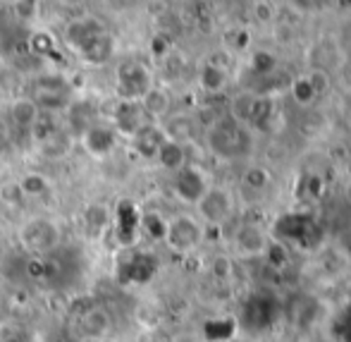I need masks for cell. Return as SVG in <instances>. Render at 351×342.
<instances>
[{
  "mask_svg": "<svg viewBox=\"0 0 351 342\" xmlns=\"http://www.w3.org/2000/svg\"><path fill=\"white\" fill-rule=\"evenodd\" d=\"M65 41L91 65H106L112 58V51H115V43H112L108 29L98 19L91 17L74 19V22L67 24Z\"/></svg>",
  "mask_w": 351,
  "mask_h": 342,
  "instance_id": "6da1fadb",
  "label": "cell"
},
{
  "mask_svg": "<svg viewBox=\"0 0 351 342\" xmlns=\"http://www.w3.org/2000/svg\"><path fill=\"white\" fill-rule=\"evenodd\" d=\"M208 146L213 153H217L220 158H241L251 151V135L246 132V127L241 122H237L234 117H222L208 132Z\"/></svg>",
  "mask_w": 351,
  "mask_h": 342,
  "instance_id": "7a4b0ae2",
  "label": "cell"
},
{
  "mask_svg": "<svg viewBox=\"0 0 351 342\" xmlns=\"http://www.w3.org/2000/svg\"><path fill=\"white\" fill-rule=\"evenodd\" d=\"M110 328L108 314L93 301H84L79 309L70 316V333L77 342L84 340H103V335Z\"/></svg>",
  "mask_w": 351,
  "mask_h": 342,
  "instance_id": "3957f363",
  "label": "cell"
},
{
  "mask_svg": "<svg viewBox=\"0 0 351 342\" xmlns=\"http://www.w3.org/2000/svg\"><path fill=\"white\" fill-rule=\"evenodd\" d=\"M72 89L60 74H46V77L36 79L34 84V96L32 101L36 103L38 111H62L70 106Z\"/></svg>",
  "mask_w": 351,
  "mask_h": 342,
  "instance_id": "277c9868",
  "label": "cell"
},
{
  "mask_svg": "<svg viewBox=\"0 0 351 342\" xmlns=\"http://www.w3.org/2000/svg\"><path fill=\"white\" fill-rule=\"evenodd\" d=\"M22 242L32 254L48 256L60 247V227L48 218H36L24 225Z\"/></svg>",
  "mask_w": 351,
  "mask_h": 342,
  "instance_id": "5b68a950",
  "label": "cell"
},
{
  "mask_svg": "<svg viewBox=\"0 0 351 342\" xmlns=\"http://www.w3.org/2000/svg\"><path fill=\"white\" fill-rule=\"evenodd\" d=\"M117 91L122 101H141L151 91V74L141 62H122L117 69Z\"/></svg>",
  "mask_w": 351,
  "mask_h": 342,
  "instance_id": "8992f818",
  "label": "cell"
},
{
  "mask_svg": "<svg viewBox=\"0 0 351 342\" xmlns=\"http://www.w3.org/2000/svg\"><path fill=\"white\" fill-rule=\"evenodd\" d=\"M165 240L175 251H191L201 244L204 230L191 216H177L172 223H167Z\"/></svg>",
  "mask_w": 351,
  "mask_h": 342,
  "instance_id": "52a82bcc",
  "label": "cell"
},
{
  "mask_svg": "<svg viewBox=\"0 0 351 342\" xmlns=\"http://www.w3.org/2000/svg\"><path fill=\"white\" fill-rule=\"evenodd\" d=\"M175 192L186 204H199L206 192H208V185H206V177L201 175V170H196V168H191V166H184L177 170Z\"/></svg>",
  "mask_w": 351,
  "mask_h": 342,
  "instance_id": "ba28073f",
  "label": "cell"
},
{
  "mask_svg": "<svg viewBox=\"0 0 351 342\" xmlns=\"http://www.w3.org/2000/svg\"><path fill=\"white\" fill-rule=\"evenodd\" d=\"M148 115L139 101H122L115 111V130L127 137H136L143 127H148Z\"/></svg>",
  "mask_w": 351,
  "mask_h": 342,
  "instance_id": "9c48e42d",
  "label": "cell"
},
{
  "mask_svg": "<svg viewBox=\"0 0 351 342\" xmlns=\"http://www.w3.org/2000/svg\"><path fill=\"white\" fill-rule=\"evenodd\" d=\"M158 271V264L151 254L136 251L134 256L125 259L120 264V280L122 282H148Z\"/></svg>",
  "mask_w": 351,
  "mask_h": 342,
  "instance_id": "30bf717a",
  "label": "cell"
},
{
  "mask_svg": "<svg viewBox=\"0 0 351 342\" xmlns=\"http://www.w3.org/2000/svg\"><path fill=\"white\" fill-rule=\"evenodd\" d=\"M199 208L201 216L208 223H222L232 213V199L225 190H208L204 194V199L199 201Z\"/></svg>",
  "mask_w": 351,
  "mask_h": 342,
  "instance_id": "8fae6325",
  "label": "cell"
},
{
  "mask_svg": "<svg viewBox=\"0 0 351 342\" xmlns=\"http://www.w3.org/2000/svg\"><path fill=\"white\" fill-rule=\"evenodd\" d=\"M280 314V304L273 297H254L246 306V323L249 328H265Z\"/></svg>",
  "mask_w": 351,
  "mask_h": 342,
  "instance_id": "7c38bea8",
  "label": "cell"
},
{
  "mask_svg": "<svg viewBox=\"0 0 351 342\" xmlns=\"http://www.w3.org/2000/svg\"><path fill=\"white\" fill-rule=\"evenodd\" d=\"M82 141L88 153H93V156H106V153L112 151V146H115V130L103 127V125H93L91 130L84 132Z\"/></svg>",
  "mask_w": 351,
  "mask_h": 342,
  "instance_id": "4fadbf2b",
  "label": "cell"
},
{
  "mask_svg": "<svg viewBox=\"0 0 351 342\" xmlns=\"http://www.w3.org/2000/svg\"><path fill=\"white\" fill-rule=\"evenodd\" d=\"M139 225H141V218L134 204H132V201H120V204H117V237H120L125 244H130V242L134 240Z\"/></svg>",
  "mask_w": 351,
  "mask_h": 342,
  "instance_id": "5bb4252c",
  "label": "cell"
},
{
  "mask_svg": "<svg viewBox=\"0 0 351 342\" xmlns=\"http://www.w3.org/2000/svg\"><path fill=\"white\" fill-rule=\"evenodd\" d=\"M134 141H136V151H139L143 158H156L158 148H160L162 141H165V132L148 125L134 137Z\"/></svg>",
  "mask_w": 351,
  "mask_h": 342,
  "instance_id": "9a60e30c",
  "label": "cell"
},
{
  "mask_svg": "<svg viewBox=\"0 0 351 342\" xmlns=\"http://www.w3.org/2000/svg\"><path fill=\"white\" fill-rule=\"evenodd\" d=\"M158 161H160L162 168H167V170H180V168L186 166V153H184V146L177 141H170V139H165L162 141V146L158 148Z\"/></svg>",
  "mask_w": 351,
  "mask_h": 342,
  "instance_id": "2e32d148",
  "label": "cell"
},
{
  "mask_svg": "<svg viewBox=\"0 0 351 342\" xmlns=\"http://www.w3.org/2000/svg\"><path fill=\"white\" fill-rule=\"evenodd\" d=\"M38 115H41V111H38L36 103H34L32 98H19V101H14V106H12V120H14V125L32 130V127L36 125Z\"/></svg>",
  "mask_w": 351,
  "mask_h": 342,
  "instance_id": "e0dca14e",
  "label": "cell"
},
{
  "mask_svg": "<svg viewBox=\"0 0 351 342\" xmlns=\"http://www.w3.org/2000/svg\"><path fill=\"white\" fill-rule=\"evenodd\" d=\"M139 103L146 115H162V113H167V108H170V96H167L162 89L151 87V91H148Z\"/></svg>",
  "mask_w": 351,
  "mask_h": 342,
  "instance_id": "ac0fdd59",
  "label": "cell"
},
{
  "mask_svg": "<svg viewBox=\"0 0 351 342\" xmlns=\"http://www.w3.org/2000/svg\"><path fill=\"white\" fill-rule=\"evenodd\" d=\"M308 309H315V301L306 295H296V297H291L289 304H287V316H289L294 323H306V321L311 319V314H313V311H308Z\"/></svg>",
  "mask_w": 351,
  "mask_h": 342,
  "instance_id": "d6986e66",
  "label": "cell"
},
{
  "mask_svg": "<svg viewBox=\"0 0 351 342\" xmlns=\"http://www.w3.org/2000/svg\"><path fill=\"white\" fill-rule=\"evenodd\" d=\"M70 120H72L74 127H79L82 132H86L96 125V111H93L88 103H79V106L70 108Z\"/></svg>",
  "mask_w": 351,
  "mask_h": 342,
  "instance_id": "ffe728a7",
  "label": "cell"
},
{
  "mask_svg": "<svg viewBox=\"0 0 351 342\" xmlns=\"http://www.w3.org/2000/svg\"><path fill=\"white\" fill-rule=\"evenodd\" d=\"M239 247H244L251 254H258V251L265 249V237L258 227H244L239 232Z\"/></svg>",
  "mask_w": 351,
  "mask_h": 342,
  "instance_id": "44dd1931",
  "label": "cell"
},
{
  "mask_svg": "<svg viewBox=\"0 0 351 342\" xmlns=\"http://www.w3.org/2000/svg\"><path fill=\"white\" fill-rule=\"evenodd\" d=\"M67 146H70V139H67V135L62 130L53 132L46 141H41V151L46 153V156H51V158L62 156V153L67 151Z\"/></svg>",
  "mask_w": 351,
  "mask_h": 342,
  "instance_id": "7402d4cb",
  "label": "cell"
},
{
  "mask_svg": "<svg viewBox=\"0 0 351 342\" xmlns=\"http://www.w3.org/2000/svg\"><path fill=\"white\" fill-rule=\"evenodd\" d=\"M225 69L217 67V65H206L204 72H201V84H204V89H208V91H220L222 87H225Z\"/></svg>",
  "mask_w": 351,
  "mask_h": 342,
  "instance_id": "603a6c76",
  "label": "cell"
},
{
  "mask_svg": "<svg viewBox=\"0 0 351 342\" xmlns=\"http://www.w3.org/2000/svg\"><path fill=\"white\" fill-rule=\"evenodd\" d=\"M19 190L29 196L43 194V192L48 190V180L43 175H36V172H29V175H24L22 182H19Z\"/></svg>",
  "mask_w": 351,
  "mask_h": 342,
  "instance_id": "cb8c5ba5",
  "label": "cell"
},
{
  "mask_svg": "<svg viewBox=\"0 0 351 342\" xmlns=\"http://www.w3.org/2000/svg\"><path fill=\"white\" fill-rule=\"evenodd\" d=\"M143 225H146V230H148V235L151 237H165V232H167V223L162 220L158 213H148L146 218H143Z\"/></svg>",
  "mask_w": 351,
  "mask_h": 342,
  "instance_id": "d4e9b609",
  "label": "cell"
},
{
  "mask_svg": "<svg viewBox=\"0 0 351 342\" xmlns=\"http://www.w3.org/2000/svg\"><path fill=\"white\" fill-rule=\"evenodd\" d=\"M84 218H86L88 227H103L108 223V211L103 206H88Z\"/></svg>",
  "mask_w": 351,
  "mask_h": 342,
  "instance_id": "484cf974",
  "label": "cell"
},
{
  "mask_svg": "<svg viewBox=\"0 0 351 342\" xmlns=\"http://www.w3.org/2000/svg\"><path fill=\"white\" fill-rule=\"evenodd\" d=\"M294 96H296V101L308 103L311 98H315V96H318V93L313 91V87H311L308 79H299V82L294 84Z\"/></svg>",
  "mask_w": 351,
  "mask_h": 342,
  "instance_id": "4316f807",
  "label": "cell"
},
{
  "mask_svg": "<svg viewBox=\"0 0 351 342\" xmlns=\"http://www.w3.org/2000/svg\"><path fill=\"white\" fill-rule=\"evenodd\" d=\"M32 46H34V51H38V53H51L53 51V41H51L48 34H36V36L32 38Z\"/></svg>",
  "mask_w": 351,
  "mask_h": 342,
  "instance_id": "83f0119b",
  "label": "cell"
},
{
  "mask_svg": "<svg viewBox=\"0 0 351 342\" xmlns=\"http://www.w3.org/2000/svg\"><path fill=\"white\" fill-rule=\"evenodd\" d=\"M84 342H103V340H84Z\"/></svg>",
  "mask_w": 351,
  "mask_h": 342,
  "instance_id": "f1b7e54d",
  "label": "cell"
}]
</instances>
